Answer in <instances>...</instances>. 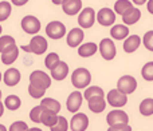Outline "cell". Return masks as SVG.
Segmentation results:
<instances>
[{
    "label": "cell",
    "instance_id": "1",
    "mask_svg": "<svg viewBox=\"0 0 153 131\" xmlns=\"http://www.w3.org/2000/svg\"><path fill=\"white\" fill-rule=\"evenodd\" d=\"M91 82V74L87 68L79 67L74 70V72L71 74V83L75 88L81 90V88H86Z\"/></svg>",
    "mask_w": 153,
    "mask_h": 131
},
{
    "label": "cell",
    "instance_id": "2",
    "mask_svg": "<svg viewBox=\"0 0 153 131\" xmlns=\"http://www.w3.org/2000/svg\"><path fill=\"white\" fill-rule=\"evenodd\" d=\"M47 47H48L47 40H46L43 36H40V35H35V36L31 39V42H30L28 46H22L20 48L28 54L42 55V54H45L46 51H47Z\"/></svg>",
    "mask_w": 153,
    "mask_h": 131
},
{
    "label": "cell",
    "instance_id": "3",
    "mask_svg": "<svg viewBox=\"0 0 153 131\" xmlns=\"http://www.w3.org/2000/svg\"><path fill=\"white\" fill-rule=\"evenodd\" d=\"M30 84H34V86L39 87V88L47 90L51 86V76L47 75L45 71H34L30 75Z\"/></svg>",
    "mask_w": 153,
    "mask_h": 131
},
{
    "label": "cell",
    "instance_id": "4",
    "mask_svg": "<svg viewBox=\"0 0 153 131\" xmlns=\"http://www.w3.org/2000/svg\"><path fill=\"white\" fill-rule=\"evenodd\" d=\"M136 88H137V80L132 75H124L117 82V90L125 95L133 94L136 91Z\"/></svg>",
    "mask_w": 153,
    "mask_h": 131
},
{
    "label": "cell",
    "instance_id": "5",
    "mask_svg": "<svg viewBox=\"0 0 153 131\" xmlns=\"http://www.w3.org/2000/svg\"><path fill=\"white\" fill-rule=\"evenodd\" d=\"M98 50H100V52H101V56H102L105 60H111V59L116 58V54H117L116 44H114L113 40L109 39V38H105V39L101 40L100 46H98Z\"/></svg>",
    "mask_w": 153,
    "mask_h": 131
},
{
    "label": "cell",
    "instance_id": "6",
    "mask_svg": "<svg viewBox=\"0 0 153 131\" xmlns=\"http://www.w3.org/2000/svg\"><path fill=\"white\" fill-rule=\"evenodd\" d=\"M46 34H47L48 38L51 39H62L66 34V27H65L63 23L61 21H50V23L46 26Z\"/></svg>",
    "mask_w": 153,
    "mask_h": 131
},
{
    "label": "cell",
    "instance_id": "7",
    "mask_svg": "<svg viewBox=\"0 0 153 131\" xmlns=\"http://www.w3.org/2000/svg\"><path fill=\"white\" fill-rule=\"evenodd\" d=\"M106 102H108L111 107H117V108L124 107L128 103V95L122 94V92L118 91L117 88L110 90L108 96H106Z\"/></svg>",
    "mask_w": 153,
    "mask_h": 131
},
{
    "label": "cell",
    "instance_id": "8",
    "mask_svg": "<svg viewBox=\"0 0 153 131\" xmlns=\"http://www.w3.org/2000/svg\"><path fill=\"white\" fill-rule=\"evenodd\" d=\"M22 28L24 32L30 35H35L40 31V21L38 18L32 15H27L22 19Z\"/></svg>",
    "mask_w": 153,
    "mask_h": 131
},
{
    "label": "cell",
    "instance_id": "9",
    "mask_svg": "<svg viewBox=\"0 0 153 131\" xmlns=\"http://www.w3.org/2000/svg\"><path fill=\"white\" fill-rule=\"evenodd\" d=\"M95 21V11L91 7H87L79 12L78 23L81 28H91Z\"/></svg>",
    "mask_w": 153,
    "mask_h": 131
},
{
    "label": "cell",
    "instance_id": "10",
    "mask_svg": "<svg viewBox=\"0 0 153 131\" xmlns=\"http://www.w3.org/2000/svg\"><path fill=\"white\" fill-rule=\"evenodd\" d=\"M97 21L103 27H110L116 21V12L111 11L110 8H101L98 13L95 15Z\"/></svg>",
    "mask_w": 153,
    "mask_h": 131
},
{
    "label": "cell",
    "instance_id": "11",
    "mask_svg": "<svg viewBox=\"0 0 153 131\" xmlns=\"http://www.w3.org/2000/svg\"><path fill=\"white\" fill-rule=\"evenodd\" d=\"M106 122H108L109 126H113V124H120V123H129V116L125 111L116 108V110H111L110 113L106 116Z\"/></svg>",
    "mask_w": 153,
    "mask_h": 131
},
{
    "label": "cell",
    "instance_id": "12",
    "mask_svg": "<svg viewBox=\"0 0 153 131\" xmlns=\"http://www.w3.org/2000/svg\"><path fill=\"white\" fill-rule=\"evenodd\" d=\"M89 127V118L83 113H75L70 122V129L73 131H85Z\"/></svg>",
    "mask_w": 153,
    "mask_h": 131
},
{
    "label": "cell",
    "instance_id": "13",
    "mask_svg": "<svg viewBox=\"0 0 153 131\" xmlns=\"http://www.w3.org/2000/svg\"><path fill=\"white\" fill-rule=\"evenodd\" d=\"M87 105H89V110L91 113H102L106 107V100H105V95H95L87 99Z\"/></svg>",
    "mask_w": 153,
    "mask_h": 131
},
{
    "label": "cell",
    "instance_id": "14",
    "mask_svg": "<svg viewBox=\"0 0 153 131\" xmlns=\"http://www.w3.org/2000/svg\"><path fill=\"white\" fill-rule=\"evenodd\" d=\"M82 100H83V95L81 94L79 91H74L69 95L67 98V102H66V106H67V110L70 113H76V111L81 108L82 106Z\"/></svg>",
    "mask_w": 153,
    "mask_h": 131
},
{
    "label": "cell",
    "instance_id": "15",
    "mask_svg": "<svg viewBox=\"0 0 153 131\" xmlns=\"http://www.w3.org/2000/svg\"><path fill=\"white\" fill-rule=\"evenodd\" d=\"M61 5L66 15L74 16L82 10V0H65Z\"/></svg>",
    "mask_w": 153,
    "mask_h": 131
},
{
    "label": "cell",
    "instance_id": "16",
    "mask_svg": "<svg viewBox=\"0 0 153 131\" xmlns=\"http://www.w3.org/2000/svg\"><path fill=\"white\" fill-rule=\"evenodd\" d=\"M20 79H22V75L18 68H8L4 72V75H3V80H4V83L7 84L8 87L16 86V84L20 82Z\"/></svg>",
    "mask_w": 153,
    "mask_h": 131
},
{
    "label": "cell",
    "instance_id": "17",
    "mask_svg": "<svg viewBox=\"0 0 153 131\" xmlns=\"http://www.w3.org/2000/svg\"><path fill=\"white\" fill-rule=\"evenodd\" d=\"M85 38V34H83V29L82 28H73L71 31L69 32V35H67V44L70 46V47H79V44L82 43V40H83Z\"/></svg>",
    "mask_w": 153,
    "mask_h": 131
},
{
    "label": "cell",
    "instance_id": "18",
    "mask_svg": "<svg viewBox=\"0 0 153 131\" xmlns=\"http://www.w3.org/2000/svg\"><path fill=\"white\" fill-rule=\"evenodd\" d=\"M141 43H143V39L138 35H130L124 42V51L126 54H133L134 51L138 50Z\"/></svg>",
    "mask_w": 153,
    "mask_h": 131
},
{
    "label": "cell",
    "instance_id": "19",
    "mask_svg": "<svg viewBox=\"0 0 153 131\" xmlns=\"http://www.w3.org/2000/svg\"><path fill=\"white\" fill-rule=\"evenodd\" d=\"M122 21H124L126 26H130V24H136L138 20H140L141 18V11L138 10V8H129L128 11H125L124 13H122Z\"/></svg>",
    "mask_w": 153,
    "mask_h": 131
},
{
    "label": "cell",
    "instance_id": "20",
    "mask_svg": "<svg viewBox=\"0 0 153 131\" xmlns=\"http://www.w3.org/2000/svg\"><path fill=\"white\" fill-rule=\"evenodd\" d=\"M50 71H51V78L53 79H55V80H63V79H66V76L69 75V66L65 63V62L61 60Z\"/></svg>",
    "mask_w": 153,
    "mask_h": 131
},
{
    "label": "cell",
    "instance_id": "21",
    "mask_svg": "<svg viewBox=\"0 0 153 131\" xmlns=\"http://www.w3.org/2000/svg\"><path fill=\"white\" fill-rule=\"evenodd\" d=\"M110 35H111V38L116 40L126 39V38L129 36V28H128L126 26H122V24H116V26L111 27Z\"/></svg>",
    "mask_w": 153,
    "mask_h": 131
},
{
    "label": "cell",
    "instance_id": "22",
    "mask_svg": "<svg viewBox=\"0 0 153 131\" xmlns=\"http://www.w3.org/2000/svg\"><path fill=\"white\" fill-rule=\"evenodd\" d=\"M18 56H19V47L18 46H13L10 50L4 51V52L1 54V62H3V64L10 66L18 59Z\"/></svg>",
    "mask_w": 153,
    "mask_h": 131
},
{
    "label": "cell",
    "instance_id": "23",
    "mask_svg": "<svg viewBox=\"0 0 153 131\" xmlns=\"http://www.w3.org/2000/svg\"><path fill=\"white\" fill-rule=\"evenodd\" d=\"M56 121H58V114L51 110H45L43 108L42 115H40V123H43L47 127H51L56 123Z\"/></svg>",
    "mask_w": 153,
    "mask_h": 131
},
{
    "label": "cell",
    "instance_id": "24",
    "mask_svg": "<svg viewBox=\"0 0 153 131\" xmlns=\"http://www.w3.org/2000/svg\"><path fill=\"white\" fill-rule=\"evenodd\" d=\"M97 51H98V46L93 42H89V43H85V44L79 46L78 55L82 56V58H89V56L94 55Z\"/></svg>",
    "mask_w": 153,
    "mask_h": 131
},
{
    "label": "cell",
    "instance_id": "25",
    "mask_svg": "<svg viewBox=\"0 0 153 131\" xmlns=\"http://www.w3.org/2000/svg\"><path fill=\"white\" fill-rule=\"evenodd\" d=\"M40 106H42L45 110H51L56 114L61 111V103L56 99H53V98H45V99H42Z\"/></svg>",
    "mask_w": 153,
    "mask_h": 131
},
{
    "label": "cell",
    "instance_id": "26",
    "mask_svg": "<svg viewBox=\"0 0 153 131\" xmlns=\"http://www.w3.org/2000/svg\"><path fill=\"white\" fill-rule=\"evenodd\" d=\"M140 114L144 116H151L153 115V99L152 98H146L140 103Z\"/></svg>",
    "mask_w": 153,
    "mask_h": 131
},
{
    "label": "cell",
    "instance_id": "27",
    "mask_svg": "<svg viewBox=\"0 0 153 131\" xmlns=\"http://www.w3.org/2000/svg\"><path fill=\"white\" fill-rule=\"evenodd\" d=\"M22 102H20V98L16 96V95H8L4 100V107H7L8 110L11 111H15L20 107Z\"/></svg>",
    "mask_w": 153,
    "mask_h": 131
},
{
    "label": "cell",
    "instance_id": "28",
    "mask_svg": "<svg viewBox=\"0 0 153 131\" xmlns=\"http://www.w3.org/2000/svg\"><path fill=\"white\" fill-rule=\"evenodd\" d=\"M15 44V39H13L12 36H10V35H3V36H0V52H4V51L10 50L11 47H13Z\"/></svg>",
    "mask_w": 153,
    "mask_h": 131
},
{
    "label": "cell",
    "instance_id": "29",
    "mask_svg": "<svg viewBox=\"0 0 153 131\" xmlns=\"http://www.w3.org/2000/svg\"><path fill=\"white\" fill-rule=\"evenodd\" d=\"M132 7L133 4L130 0H117L116 4H114V12L118 13V15H122L125 11H128Z\"/></svg>",
    "mask_w": 153,
    "mask_h": 131
},
{
    "label": "cell",
    "instance_id": "30",
    "mask_svg": "<svg viewBox=\"0 0 153 131\" xmlns=\"http://www.w3.org/2000/svg\"><path fill=\"white\" fill-rule=\"evenodd\" d=\"M12 7L8 1H0V21H4L10 18Z\"/></svg>",
    "mask_w": 153,
    "mask_h": 131
},
{
    "label": "cell",
    "instance_id": "31",
    "mask_svg": "<svg viewBox=\"0 0 153 131\" xmlns=\"http://www.w3.org/2000/svg\"><path fill=\"white\" fill-rule=\"evenodd\" d=\"M61 62V59H59V55L56 52H51L48 54L47 56H46L45 59V66L48 68V70H53L54 67H55L56 64Z\"/></svg>",
    "mask_w": 153,
    "mask_h": 131
},
{
    "label": "cell",
    "instance_id": "32",
    "mask_svg": "<svg viewBox=\"0 0 153 131\" xmlns=\"http://www.w3.org/2000/svg\"><path fill=\"white\" fill-rule=\"evenodd\" d=\"M51 131H67L69 130V122L65 116H58V121L54 126L50 127Z\"/></svg>",
    "mask_w": 153,
    "mask_h": 131
},
{
    "label": "cell",
    "instance_id": "33",
    "mask_svg": "<svg viewBox=\"0 0 153 131\" xmlns=\"http://www.w3.org/2000/svg\"><path fill=\"white\" fill-rule=\"evenodd\" d=\"M95 95H105L103 94V90L98 86H90V87H86L85 90V94H83V98L85 99H89L91 96H95Z\"/></svg>",
    "mask_w": 153,
    "mask_h": 131
},
{
    "label": "cell",
    "instance_id": "34",
    "mask_svg": "<svg viewBox=\"0 0 153 131\" xmlns=\"http://www.w3.org/2000/svg\"><path fill=\"white\" fill-rule=\"evenodd\" d=\"M141 76L148 82L153 80V62H148L146 64H144L143 70H141Z\"/></svg>",
    "mask_w": 153,
    "mask_h": 131
},
{
    "label": "cell",
    "instance_id": "35",
    "mask_svg": "<svg viewBox=\"0 0 153 131\" xmlns=\"http://www.w3.org/2000/svg\"><path fill=\"white\" fill-rule=\"evenodd\" d=\"M28 92H30V95H31L32 98H35V99H39V98L45 96L46 90L39 88V87L34 86V84H30V86H28Z\"/></svg>",
    "mask_w": 153,
    "mask_h": 131
},
{
    "label": "cell",
    "instance_id": "36",
    "mask_svg": "<svg viewBox=\"0 0 153 131\" xmlns=\"http://www.w3.org/2000/svg\"><path fill=\"white\" fill-rule=\"evenodd\" d=\"M42 111H43V107L42 106H36V107H34L31 110V113H30V119H31L32 122H35V123H40V115H42Z\"/></svg>",
    "mask_w": 153,
    "mask_h": 131
},
{
    "label": "cell",
    "instance_id": "37",
    "mask_svg": "<svg viewBox=\"0 0 153 131\" xmlns=\"http://www.w3.org/2000/svg\"><path fill=\"white\" fill-rule=\"evenodd\" d=\"M143 43L144 47L148 51H152L153 52V31H148L143 38Z\"/></svg>",
    "mask_w": 153,
    "mask_h": 131
},
{
    "label": "cell",
    "instance_id": "38",
    "mask_svg": "<svg viewBox=\"0 0 153 131\" xmlns=\"http://www.w3.org/2000/svg\"><path fill=\"white\" fill-rule=\"evenodd\" d=\"M27 130H28V126H27V123L23 121L13 122L10 126V131H27Z\"/></svg>",
    "mask_w": 153,
    "mask_h": 131
},
{
    "label": "cell",
    "instance_id": "39",
    "mask_svg": "<svg viewBox=\"0 0 153 131\" xmlns=\"http://www.w3.org/2000/svg\"><path fill=\"white\" fill-rule=\"evenodd\" d=\"M108 131H132V127L129 126V123H120V124H113V126H109Z\"/></svg>",
    "mask_w": 153,
    "mask_h": 131
},
{
    "label": "cell",
    "instance_id": "40",
    "mask_svg": "<svg viewBox=\"0 0 153 131\" xmlns=\"http://www.w3.org/2000/svg\"><path fill=\"white\" fill-rule=\"evenodd\" d=\"M27 1H28V0H11V3H12L13 5H18V7H20V5H24Z\"/></svg>",
    "mask_w": 153,
    "mask_h": 131
},
{
    "label": "cell",
    "instance_id": "41",
    "mask_svg": "<svg viewBox=\"0 0 153 131\" xmlns=\"http://www.w3.org/2000/svg\"><path fill=\"white\" fill-rule=\"evenodd\" d=\"M146 8L148 11L153 15V0H148V4H146Z\"/></svg>",
    "mask_w": 153,
    "mask_h": 131
},
{
    "label": "cell",
    "instance_id": "42",
    "mask_svg": "<svg viewBox=\"0 0 153 131\" xmlns=\"http://www.w3.org/2000/svg\"><path fill=\"white\" fill-rule=\"evenodd\" d=\"M145 1H146V0H133V3H134V4H137V5H143Z\"/></svg>",
    "mask_w": 153,
    "mask_h": 131
},
{
    "label": "cell",
    "instance_id": "43",
    "mask_svg": "<svg viewBox=\"0 0 153 131\" xmlns=\"http://www.w3.org/2000/svg\"><path fill=\"white\" fill-rule=\"evenodd\" d=\"M3 114H4V105L0 102V116H1Z\"/></svg>",
    "mask_w": 153,
    "mask_h": 131
},
{
    "label": "cell",
    "instance_id": "44",
    "mask_svg": "<svg viewBox=\"0 0 153 131\" xmlns=\"http://www.w3.org/2000/svg\"><path fill=\"white\" fill-rule=\"evenodd\" d=\"M65 0H53V3L54 4H56V5H59V4H62V3H63Z\"/></svg>",
    "mask_w": 153,
    "mask_h": 131
},
{
    "label": "cell",
    "instance_id": "45",
    "mask_svg": "<svg viewBox=\"0 0 153 131\" xmlns=\"http://www.w3.org/2000/svg\"><path fill=\"white\" fill-rule=\"evenodd\" d=\"M27 131H42L40 129H38V127H32V129H28Z\"/></svg>",
    "mask_w": 153,
    "mask_h": 131
},
{
    "label": "cell",
    "instance_id": "46",
    "mask_svg": "<svg viewBox=\"0 0 153 131\" xmlns=\"http://www.w3.org/2000/svg\"><path fill=\"white\" fill-rule=\"evenodd\" d=\"M0 131H7V129H5V126H3V124H0Z\"/></svg>",
    "mask_w": 153,
    "mask_h": 131
},
{
    "label": "cell",
    "instance_id": "47",
    "mask_svg": "<svg viewBox=\"0 0 153 131\" xmlns=\"http://www.w3.org/2000/svg\"><path fill=\"white\" fill-rule=\"evenodd\" d=\"M0 34H1V26H0Z\"/></svg>",
    "mask_w": 153,
    "mask_h": 131
},
{
    "label": "cell",
    "instance_id": "48",
    "mask_svg": "<svg viewBox=\"0 0 153 131\" xmlns=\"http://www.w3.org/2000/svg\"><path fill=\"white\" fill-rule=\"evenodd\" d=\"M0 80H1V72H0Z\"/></svg>",
    "mask_w": 153,
    "mask_h": 131
},
{
    "label": "cell",
    "instance_id": "49",
    "mask_svg": "<svg viewBox=\"0 0 153 131\" xmlns=\"http://www.w3.org/2000/svg\"><path fill=\"white\" fill-rule=\"evenodd\" d=\"M0 98H1V91H0Z\"/></svg>",
    "mask_w": 153,
    "mask_h": 131
}]
</instances>
